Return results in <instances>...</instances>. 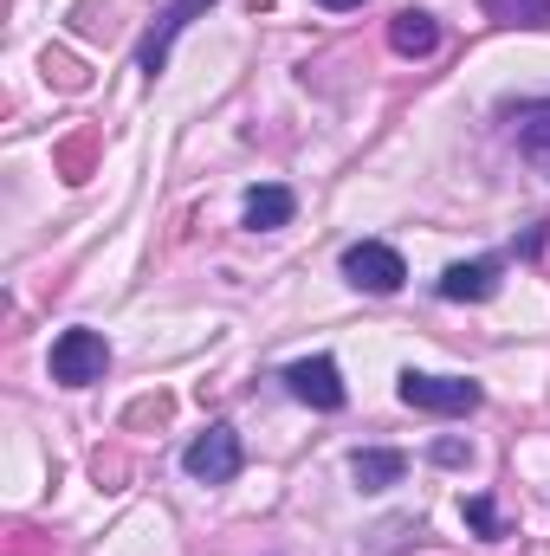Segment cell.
<instances>
[{
    "instance_id": "6da1fadb",
    "label": "cell",
    "mask_w": 550,
    "mask_h": 556,
    "mask_svg": "<svg viewBox=\"0 0 550 556\" xmlns=\"http://www.w3.org/2000/svg\"><path fill=\"white\" fill-rule=\"evenodd\" d=\"M104 369H111V343H104V330H59V343H52V382L59 389H91V382H104Z\"/></svg>"
},
{
    "instance_id": "7a4b0ae2",
    "label": "cell",
    "mask_w": 550,
    "mask_h": 556,
    "mask_svg": "<svg viewBox=\"0 0 550 556\" xmlns=\"http://www.w3.org/2000/svg\"><path fill=\"white\" fill-rule=\"evenodd\" d=\"M396 395L421 408V415H473L486 395H479V382H466V376H421V369H402V382H396Z\"/></svg>"
},
{
    "instance_id": "3957f363",
    "label": "cell",
    "mask_w": 550,
    "mask_h": 556,
    "mask_svg": "<svg viewBox=\"0 0 550 556\" xmlns=\"http://www.w3.org/2000/svg\"><path fill=\"white\" fill-rule=\"evenodd\" d=\"M182 466H188V479H201V485H227V479H240V466H247L240 433H234L227 420H214L208 433H195V440H188Z\"/></svg>"
},
{
    "instance_id": "277c9868",
    "label": "cell",
    "mask_w": 550,
    "mask_h": 556,
    "mask_svg": "<svg viewBox=\"0 0 550 556\" xmlns=\"http://www.w3.org/2000/svg\"><path fill=\"white\" fill-rule=\"evenodd\" d=\"M343 278L357 291H370V298H389V291L409 285V266H402V253L389 240H357V247H343Z\"/></svg>"
},
{
    "instance_id": "5b68a950",
    "label": "cell",
    "mask_w": 550,
    "mask_h": 556,
    "mask_svg": "<svg viewBox=\"0 0 550 556\" xmlns=\"http://www.w3.org/2000/svg\"><path fill=\"white\" fill-rule=\"evenodd\" d=\"M285 389H291L304 408H317V415H337V408L350 402L343 369H337L330 356H304V363H291V369H285Z\"/></svg>"
},
{
    "instance_id": "8992f818",
    "label": "cell",
    "mask_w": 550,
    "mask_h": 556,
    "mask_svg": "<svg viewBox=\"0 0 550 556\" xmlns=\"http://www.w3.org/2000/svg\"><path fill=\"white\" fill-rule=\"evenodd\" d=\"M208 7H214V0H168V7H162V20H155V33L142 39V52H137V72H142V78H155V72L168 65V52H175V39H182V33H188V26H195V20H201Z\"/></svg>"
},
{
    "instance_id": "52a82bcc",
    "label": "cell",
    "mask_w": 550,
    "mask_h": 556,
    "mask_svg": "<svg viewBox=\"0 0 550 556\" xmlns=\"http://www.w3.org/2000/svg\"><path fill=\"white\" fill-rule=\"evenodd\" d=\"M499 278H505V260H460V266H447L434 278V291L447 304H486L499 291Z\"/></svg>"
},
{
    "instance_id": "ba28073f",
    "label": "cell",
    "mask_w": 550,
    "mask_h": 556,
    "mask_svg": "<svg viewBox=\"0 0 550 556\" xmlns=\"http://www.w3.org/2000/svg\"><path fill=\"white\" fill-rule=\"evenodd\" d=\"M512 137H518V155H525L538 175H550V98L512 111Z\"/></svg>"
},
{
    "instance_id": "9c48e42d",
    "label": "cell",
    "mask_w": 550,
    "mask_h": 556,
    "mask_svg": "<svg viewBox=\"0 0 550 556\" xmlns=\"http://www.w3.org/2000/svg\"><path fill=\"white\" fill-rule=\"evenodd\" d=\"M402 472H409V459L396 446H357V459H350L357 492H389V485H402Z\"/></svg>"
},
{
    "instance_id": "30bf717a",
    "label": "cell",
    "mask_w": 550,
    "mask_h": 556,
    "mask_svg": "<svg viewBox=\"0 0 550 556\" xmlns=\"http://www.w3.org/2000/svg\"><path fill=\"white\" fill-rule=\"evenodd\" d=\"M389 46H396L402 59H427V52L440 46V20H434L427 7H402V13L389 20Z\"/></svg>"
},
{
    "instance_id": "8fae6325",
    "label": "cell",
    "mask_w": 550,
    "mask_h": 556,
    "mask_svg": "<svg viewBox=\"0 0 550 556\" xmlns=\"http://www.w3.org/2000/svg\"><path fill=\"white\" fill-rule=\"evenodd\" d=\"M291 214H298V201H291V188H253L247 194V207H240V220H247V233H278V227H291Z\"/></svg>"
},
{
    "instance_id": "7c38bea8",
    "label": "cell",
    "mask_w": 550,
    "mask_h": 556,
    "mask_svg": "<svg viewBox=\"0 0 550 556\" xmlns=\"http://www.w3.org/2000/svg\"><path fill=\"white\" fill-rule=\"evenodd\" d=\"M486 20H499V26H545L550 33V0H486Z\"/></svg>"
},
{
    "instance_id": "4fadbf2b",
    "label": "cell",
    "mask_w": 550,
    "mask_h": 556,
    "mask_svg": "<svg viewBox=\"0 0 550 556\" xmlns=\"http://www.w3.org/2000/svg\"><path fill=\"white\" fill-rule=\"evenodd\" d=\"M460 518H466V525H473V531H479L486 544H499V538H505V525H499V505H492L486 492H473V498L460 505Z\"/></svg>"
},
{
    "instance_id": "5bb4252c",
    "label": "cell",
    "mask_w": 550,
    "mask_h": 556,
    "mask_svg": "<svg viewBox=\"0 0 550 556\" xmlns=\"http://www.w3.org/2000/svg\"><path fill=\"white\" fill-rule=\"evenodd\" d=\"M370 538H376V544H363V556H389V551H402L409 538H421V518H389V525H376Z\"/></svg>"
},
{
    "instance_id": "9a60e30c",
    "label": "cell",
    "mask_w": 550,
    "mask_h": 556,
    "mask_svg": "<svg viewBox=\"0 0 550 556\" xmlns=\"http://www.w3.org/2000/svg\"><path fill=\"white\" fill-rule=\"evenodd\" d=\"M427 459H434V466H466V459H473V446H466V440H434V446H427Z\"/></svg>"
},
{
    "instance_id": "2e32d148",
    "label": "cell",
    "mask_w": 550,
    "mask_h": 556,
    "mask_svg": "<svg viewBox=\"0 0 550 556\" xmlns=\"http://www.w3.org/2000/svg\"><path fill=\"white\" fill-rule=\"evenodd\" d=\"M324 13H350V7H363V0H317Z\"/></svg>"
}]
</instances>
